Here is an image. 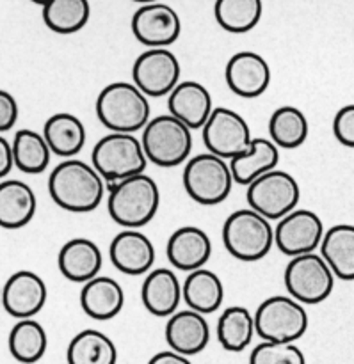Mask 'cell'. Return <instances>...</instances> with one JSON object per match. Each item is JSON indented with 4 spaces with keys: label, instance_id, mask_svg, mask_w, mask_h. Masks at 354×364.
<instances>
[{
    "label": "cell",
    "instance_id": "obj_1",
    "mask_svg": "<svg viewBox=\"0 0 354 364\" xmlns=\"http://www.w3.org/2000/svg\"><path fill=\"white\" fill-rule=\"evenodd\" d=\"M48 192L59 208L73 213H89L98 208L105 198V180L91 164L68 159L50 173Z\"/></svg>",
    "mask_w": 354,
    "mask_h": 364
},
{
    "label": "cell",
    "instance_id": "obj_2",
    "mask_svg": "<svg viewBox=\"0 0 354 364\" xmlns=\"http://www.w3.org/2000/svg\"><path fill=\"white\" fill-rule=\"evenodd\" d=\"M160 206L157 181L146 173L110 185L107 212L123 230H139L155 219Z\"/></svg>",
    "mask_w": 354,
    "mask_h": 364
},
{
    "label": "cell",
    "instance_id": "obj_3",
    "mask_svg": "<svg viewBox=\"0 0 354 364\" xmlns=\"http://www.w3.org/2000/svg\"><path fill=\"white\" fill-rule=\"evenodd\" d=\"M96 116L114 134H134L150 123L148 96L134 82H113L96 98Z\"/></svg>",
    "mask_w": 354,
    "mask_h": 364
},
{
    "label": "cell",
    "instance_id": "obj_4",
    "mask_svg": "<svg viewBox=\"0 0 354 364\" xmlns=\"http://www.w3.org/2000/svg\"><path fill=\"white\" fill-rule=\"evenodd\" d=\"M223 244L239 262H259L273 249L274 228L255 210H235L223 224Z\"/></svg>",
    "mask_w": 354,
    "mask_h": 364
},
{
    "label": "cell",
    "instance_id": "obj_5",
    "mask_svg": "<svg viewBox=\"0 0 354 364\" xmlns=\"http://www.w3.org/2000/svg\"><path fill=\"white\" fill-rule=\"evenodd\" d=\"M182 181L189 198L203 206L227 201L234 188L230 162L212 153H202L185 162Z\"/></svg>",
    "mask_w": 354,
    "mask_h": 364
},
{
    "label": "cell",
    "instance_id": "obj_6",
    "mask_svg": "<svg viewBox=\"0 0 354 364\" xmlns=\"http://www.w3.org/2000/svg\"><path fill=\"white\" fill-rule=\"evenodd\" d=\"M148 159L134 134H114L100 139L91 151V166L105 183H118L127 178L142 174Z\"/></svg>",
    "mask_w": 354,
    "mask_h": 364
},
{
    "label": "cell",
    "instance_id": "obj_7",
    "mask_svg": "<svg viewBox=\"0 0 354 364\" xmlns=\"http://www.w3.org/2000/svg\"><path fill=\"white\" fill-rule=\"evenodd\" d=\"M142 149L150 162L159 167H178L189 160L192 149L191 128L173 117L162 114L146 124L141 137Z\"/></svg>",
    "mask_w": 354,
    "mask_h": 364
},
{
    "label": "cell",
    "instance_id": "obj_8",
    "mask_svg": "<svg viewBox=\"0 0 354 364\" xmlns=\"http://www.w3.org/2000/svg\"><path fill=\"white\" fill-rule=\"evenodd\" d=\"M308 329V313L291 295L266 299L255 311V331L262 341L296 343Z\"/></svg>",
    "mask_w": 354,
    "mask_h": 364
},
{
    "label": "cell",
    "instance_id": "obj_9",
    "mask_svg": "<svg viewBox=\"0 0 354 364\" xmlns=\"http://www.w3.org/2000/svg\"><path fill=\"white\" fill-rule=\"evenodd\" d=\"M285 288L303 306H316L326 301L335 288V274L317 252L296 256L283 274Z\"/></svg>",
    "mask_w": 354,
    "mask_h": 364
},
{
    "label": "cell",
    "instance_id": "obj_10",
    "mask_svg": "<svg viewBox=\"0 0 354 364\" xmlns=\"http://www.w3.org/2000/svg\"><path fill=\"white\" fill-rule=\"evenodd\" d=\"M246 198L249 208L269 220H280L298 208L301 188L292 174L274 169L249 183Z\"/></svg>",
    "mask_w": 354,
    "mask_h": 364
},
{
    "label": "cell",
    "instance_id": "obj_11",
    "mask_svg": "<svg viewBox=\"0 0 354 364\" xmlns=\"http://www.w3.org/2000/svg\"><path fill=\"white\" fill-rule=\"evenodd\" d=\"M203 130V142L212 155L231 160L251 146L253 137L244 117L227 107H216Z\"/></svg>",
    "mask_w": 354,
    "mask_h": 364
},
{
    "label": "cell",
    "instance_id": "obj_12",
    "mask_svg": "<svg viewBox=\"0 0 354 364\" xmlns=\"http://www.w3.org/2000/svg\"><path fill=\"white\" fill-rule=\"evenodd\" d=\"M182 68L177 55L167 48H148L132 68L134 84L150 98L170 96L180 84Z\"/></svg>",
    "mask_w": 354,
    "mask_h": 364
},
{
    "label": "cell",
    "instance_id": "obj_13",
    "mask_svg": "<svg viewBox=\"0 0 354 364\" xmlns=\"http://www.w3.org/2000/svg\"><path fill=\"white\" fill-rule=\"evenodd\" d=\"M324 224L316 212L296 208L274 228V244L285 256L310 255L321 247L324 238Z\"/></svg>",
    "mask_w": 354,
    "mask_h": 364
},
{
    "label": "cell",
    "instance_id": "obj_14",
    "mask_svg": "<svg viewBox=\"0 0 354 364\" xmlns=\"http://www.w3.org/2000/svg\"><path fill=\"white\" fill-rule=\"evenodd\" d=\"M132 32L148 48H167L180 38L182 21L167 4H145L132 16Z\"/></svg>",
    "mask_w": 354,
    "mask_h": 364
},
{
    "label": "cell",
    "instance_id": "obj_15",
    "mask_svg": "<svg viewBox=\"0 0 354 364\" xmlns=\"http://www.w3.org/2000/svg\"><path fill=\"white\" fill-rule=\"evenodd\" d=\"M46 297L45 281L31 270H18L2 287V308L18 320L38 315L45 308Z\"/></svg>",
    "mask_w": 354,
    "mask_h": 364
},
{
    "label": "cell",
    "instance_id": "obj_16",
    "mask_svg": "<svg viewBox=\"0 0 354 364\" xmlns=\"http://www.w3.org/2000/svg\"><path fill=\"white\" fill-rule=\"evenodd\" d=\"M269 63L260 53L237 52L230 57L224 70L228 87L241 98H259L271 85Z\"/></svg>",
    "mask_w": 354,
    "mask_h": 364
},
{
    "label": "cell",
    "instance_id": "obj_17",
    "mask_svg": "<svg viewBox=\"0 0 354 364\" xmlns=\"http://www.w3.org/2000/svg\"><path fill=\"white\" fill-rule=\"evenodd\" d=\"M113 265L127 276H145L155 263V247L139 230H123L109 245Z\"/></svg>",
    "mask_w": 354,
    "mask_h": 364
},
{
    "label": "cell",
    "instance_id": "obj_18",
    "mask_svg": "<svg viewBox=\"0 0 354 364\" xmlns=\"http://www.w3.org/2000/svg\"><path fill=\"white\" fill-rule=\"evenodd\" d=\"M164 334L170 350L191 358L207 348L210 341V326L205 315L187 308L170 316Z\"/></svg>",
    "mask_w": 354,
    "mask_h": 364
},
{
    "label": "cell",
    "instance_id": "obj_19",
    "mask_svg": "<svg viewBox=\"0 0 354 364\" xmlns=\"http://www.w3.org/2000/svg\"><path fill=\"white\" fill-rule=\"evenodd\" d=\"M166 255L171 265L184 272L203 269L212 255V240L198 226H182L170 237Z\"/></svg>",
    "mask_w": 354,
    "mask_h": 364
},
{
    "label": "cell",
    "instance_id": "obj_20",
    "mask_svg": "<svg viewBox=\"0 0 354 364\" xmlns=\"http://www.w3.org/2000/svg\"><path fill=\"white\" fill-rule=\"evenodd\" d=\"M167 109L171 116L187 124L191 130H198L205 127L216 107L205 85L196 80H185L167 96Z\"/></svg>",
    "mask_w": 354,
    "mask_h": 364
},
{
    "label": "cell",
    "instance_id": "obj_21",
    "mask_svg": "<svg viewBox=\"0 0 354 364\" xmlns=\"http://www.w3.org/2000/svg\"><path fill=\"white\" fill-rule=\"evenodd\" d=\"M103 256L98 245L89 238H71L61 247L57 267L71 283H88L100 276Z\"/></svg>",
    "mask_w": 354,
    "mask_h": 364
},
{
    "label": "cell",
    "instance_id": "obj_22",
    "mask_svg": "<svg viewBox=\"0 0 354 364\" xmlns=\"http://www.w3.org/2000/svg\"><path fill=\"white\" fill-rule=\"evenodd\" d=\"M141 301L153 316L175 315L182 301V283L171 269H153L146 274L141 287Z\"/></svg>",
    "mask_w": 354,
    "mask_h": 364
},
{
    "label": "cell",
    "instance_id": "obj_23",
    "mask_svg": "<svg viewBox=\"0 0 354 364\" xmlns=\"http://www.w3.org/2000/svg\"><path fill=\"white\" fill-rule=\"evenodd\" d=\"M123 304L125 291L113 277L96 276L95 279L84 283L80 290L82 311L98 322H107L120 315Z\"/></svg>",
    "mask_w": 354,
    "mask_h": 364
},
{
    "label": "cell",
    "instance_id": "obj_24",
    "mask_svg": "<svg viewBox=\"0 0 354 364\" xmlns=\"http://www.w3.org/2000/svg\"><path fill=\"white\" fill-rule=\"evenodd\" d=\"M38 201L36 194L25 181H0V228L20 230L34 219Z\"/></svg>",
    "mask_w": 354,
    "mask_h": 364
},
{
    "label": "cell",
    "instance_id": "obj_25",
    "mask_svg": "<svg viewBox=\"0 0 354 364\" xmlns=\"http://www.w3.org/2000/svg\"><path fill=\"white\" fill-rule=\"evenodd\" d=\"M43 137L52 155L68 160L84 149L88 132L77 116L70 112H57L43 124Z\"/></svg>",
    "mask_w": 354,
    "mask_h": 364
},
{
    "label": "cell",
    "instance_id": "obj_26",
    "mask_svg": "<svg viewBox=\"0 0 354 364\" xmlns=\"http://www.w3.org/2000/svg\"><path fill=\"white\" fill-rule=\"evenodd\" d=\"M182 299L192 311L210 315L217 311L224 301L223 281L216 272L205 267L189 272L182 283Z\"/></svg>",
    "mask_w": 354,
    "mask_h": 364
},
{
    "label": "cell",
    "instance_id": "obj_27",
    "mask_svg": "<svg viewBox=\"0 0 354 364\" xmlns=\"http://www.w3.org/2000/svg\"><path fill=\"white\" fill-rule=\"evenodd\" d=\"M280 162V148L271 139H253L251 146L246 153L230 160V169L234 174L235 183L246 185L271 173Z\"/></svg>",
    "mask_w": 354,
    "mask_h": 364
},
{
    "label": "cell",
    "instance_id": "obj_28",
    "mask_svg": "<svg viewBox=\"0 0 354 364\" xmlns=\"http://www.w3.org/2000/svg\"><path fill=\"white\" fill-rule=\"evenodd\" d=\"M321 256L333 270L335 277L354 281V226L337 224L324 233Z\"/></svg>",
    "mask_w": 354,
    "mask_h": 364
},
{
    "label": "cell",
    "instance_id": "obj_29",
    "mask_svg": "<svg viewBox=\"0 0 354 364\" xmlns=\"http://www.w3.org/2000/svg\"><path fill=\"white\" fill-rule=\"evenodd\" d=\"M66 361L68 364H116L118 348L102 331L85 329L70 341Z\"/></svg>",
    "mask_w": 354,
    "mask_h": 364
},
{
    "label": "cell",
    "instance_id": "obj_30",
    "mask_svg": "<svg viewBox=\"0 0 354 364\" xmlns=\"http://www.w3.org/2000/svg\"><path fill=\"white\" fill-rule=\"evenodd\" d=\"M217 341L228 352H242L253 341L255 315L242 306H230L217 320Z\"/></svg>",
    "mask_w": 354,
    "mask_h": 364
},
{
    "label": "cell",
    "instance_id": "obj_31",
    "mask_svg": "<svg viewBox=\"0 0 354 364\" xmlns=\"http://www.w3.org/2000/svg\"><path fill=\"white\" fill-rule=\"evenodd\" d=\"M9 352L18 363L34 364L41 361L48 347V336L45 327L32 318L18 320L7 338Z\"/></svg>",
    "mask_w": 354,
    "mask_h": 364
},
{
    "label": "cell",
    "instance_id": "obj_32",
    "mask_svg": "<svg viewBox=\"0 0 354 364\" xmlns=\"http://www.w3.org/2000/svg\"><path fill=\"white\" fill-rule=\"evenodd\" d=\"M11 146H13L14 167L21 173L39 174L48 167L52 151L39 132L28 130V128L18 130Z\"/></svg>",
    "mask_w": 354,
    "mask_h": 364
},
{
    "label": "cell",
    "instance_id": "obj_33",
    "mask_svg": "<svg viewBox=\"0 0 354 364\" xmlns=\"http://www.w3.org/2000/svg\"><path fill=\"white\" fill-rule=\"evenodd\" d=\"M308 119L301 109L292 105L278 107L269 119L271 141L283 149H296L308 137Z\"/></svg>",
    "mask_w": 354,
    "mask_h": 364
},
{
    "label": "cell",
    "instance_id": "obj_34",
    "mask_svg": "<svg viewBox=\"0 0 354 364\" xmlns=\"http://www.w3.org/2000/svg\"><path fill=\"white\" fill-rule=\"evenodd\" d=\"M89 0H48L43 6V21L57 34H75L88 25Z\"/></svg>",
    "mask_w": 354,
    "mask_h": 364
},
{
    "label": "cell",
    "instance_id": "obj_35",
    "mask_svg": "<svg viewBox=\"0 0 354 364\" xmlns=\"http://www.w3.org/2000/svg\"><path fill=\"white\" fill-rule=\"evenodd\" d=\"M262 0H216L214 16L221 28L231 34L253 31L262 18Z\"/></svg>",
    "mask_w": 354,
    "mask_h": 364
},
{
    "label": "cell",
    "instance_id": "obj_36",
    "mask_svg": "<svg viewBox=\"0 0 354 364\" xmlns=\"http://www.w3.org/2000/svg\"><path fill=\"white\" fill-rule=\"evenodd\" d=\"M249 364H306V358L296 343L262 341L253 348Z\"/></svg>",
    "mask_w": 354,
    "mask_h": 364
},
{
    "label": "cell",
    "instance_id": "obj_37",
    "mask_svg": "<svg viewBox=\"0 0 354 364\" xmlns=\"http://www.w3.org/2000/svg\"><path fill=\"white\" fill-rule=\"evenodd\" d=\"M333 134L345 148H354V103L345 105L335 114Z\"/></svg>",
    "mask_w": 354,
    "mask_h": 364
},
{
    "label": "cell",
    "instance_id": "obj_38",
    "mask_svg": "<svg viewBox=\"0 0 354 364\" xmlns=\"http://www.w3.org/2000/svg\"><path fill=\"white\" fill-rule=\"evenodd\" d=\"M18 121V103L11 92L0 89V134L11 130Z\"/></svg>",
    "mask_w": 354,
    "mask_h": 364
},
{
    "label": "cell",
    "instance_id": "obj_39",
    "mask_svg": "<svg viewBox=\"0 0 354 364\" xmlns=\"http://www.w3.org/2000/svg\"><path fill=\"white\" fill-rule=\"evenodd\" d=\"M13 167V146H11V142L7 141L6 137H2V134H0V180L6 178Z\"/></svg>",
    "mask_w": 354,
    "mask_h": 364
},
{
    "label": "cell",
    "instance_id": "obj_40",
    "mask_svg": "<svg viewBox=\"0 0 354 364\" xmlns=\"http://www.w3.org/2000/svg\"><path fill=\"white\" fill-rule=\"evenodd\" d=\"M148 364H192V363L189 361V358H185V355L177 354V352L173 350H164L153 355V358L148 361Z\"/></svg>",
    "mask_w": 354,
    "mask_h": 364
},
{
    "label": "cell",
    "instance_id": "obj_41",
    "mask_svg": "<svg viewBox=\"0 0 354 364\" xmlns=\"http://www.w3.org/2000/svg\"><path fill=\"white\" fill-rule=\"evenodd\" d=\"M134 2L141 4V6H145V4H153V2H160V0H134Z\"/></svg>",
    "mask_w": 354,
    "mask_h": 364
},
{
    "label": "cell",
    "instance_id": "obj_42",
    "mask_svg": "<svg viewBox=\"0 0 354 364\" xmlns=\"http://www.w3.org/2000/svg\"><path fill=\"white\" fill-rule=\"evenodd\" d=\"M31 2H34V4H38V6H45L46 2H48V0H31Z\"/></svg>",
    "mask_w": 354,
    "mask_h": 364
},
{
    "label": "cell",
    "instance_id": "obj_43",
    "mask_svg": "<svg viewBox=\"0 0 354 364\" xmlns=\"http://www.w3.org/2000/svg\"><path fill=\"white\" fill-rule=\"evenodd\" d=\"M0 306H2V287H0Z\"/></svg>",
    "mask_w": 354,
    "mask_h": 364
}]
</instances>
